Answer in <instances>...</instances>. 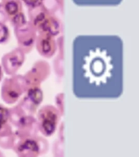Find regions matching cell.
I'll return each mask as SVG.
<instances>
[{
    "label": "cell",
    "mask_w": 139,
    "mask_h": 157,
    "mask_svg": "<svg viewBox=\"0 0 139 157\" xmlns=\"http://www.w3.org/2000/svg\"><path fill=\"white\" fill-rule=\"evenodd\" d=\"M28 21L33 25L37 33L46 32L54 37L60 34L62 27L59 19L55 15L47 12L41 4L28 9Z\"/></svg>",
    "instance_id": "obj_1"
},
{
    "label": "cell",
    "mask_w": 139,
    "mask_h": 157,
    "mask_svg": "<svg viewBox=\"0 0 139 157\" xmlns=\"http://www.w3.org/2000/svg\"><path fill=\"white\" fill-rule=\"evenodd\" d=\"M27 90L26 82L23 75H15L3 79L1 86V98L7 105H14Z\"/></svg>",
    "instance_id": "obj_2"
},
{
    "label": "cell",
    "mask_w": 139,
    "mask_h": 157,
    "mask_svg": "<svg viewBox=\"0 0 139 157\" xmlns=\"http://www.w3.org/2000/svg\"><path fill=\"white\" fill-rule=\"evenodd\" d=\"M61 114L52 105H42L37 112V124L39 132L44 137H51L57 129Z\"/></svg>",
    "instance_id": "obj_3"
},
{
    "label": "cell",
    "mask_w": 139,
    "mask_h": 157,
    "mask_svg": "<svg viewBox=\"0 0 139 157\" xmlns=\"http://www.w3.org/2000/svg\"><path fill=\"white\" fill-rule=\"evenodd\" d=\"M12 150L17 157H39L48 151L49 143L45 137L37 136L18 140Z\"/></svg>",
    "instance_id": "obj_4"
},
{
    "label": "cell",
    "mask_w": 139,
    "mask_h": 157,
    "mask_svg": "<svg viewBox=\"0 0 139 157\" xmlns=\"http://www.w3.org/2000/svg\"><path fill=\"white\" fill-rule=\"evenodd\" d=\"M51 74V66L45 60L35 61L30 70L24 74V78L26 82L27 89L32 87H40L48 78Z\"/></svg>",
    "instance_id": "obj_5"
},
{
    "label": "cell",
    "mask_w": 139,
    "mask_h": 157,
    "mask_svg": "<svg viewBox=\"0 0 139 157\" xmlns=\"http://www.w3.org/2000/svg\"><path fill=\"white\" fill-rule=\"evenodd\" d=\"M15 36L16 38L18 48L24 54L29 53L35 46L37 32L33 25L28 21L21 26L14 28Z\"/></svg>",
    "instance_id": "obj_6"
},
{
    "label": "cell",
    "mask_w": 139,
    "mask_h": 157,
    "mask_svg": "<svg viewBox=\"0 0 139 157\" xmlns=\"http://www.w3.org/2000/svg\"><path fill=\"white\" fill-rule=\"evenodd\" d=\"M24 61L25 54L19 48H16L2 56L1 66L7 75H15L24 65Z\"/></svg>",
    "instance_id": "obj_7"
},
{
    "label": "cell",
    "mask_w": 139,
    "mask_h": 157,
    "mask_svg": "<svg viewBox=\"0 0 139 157\" xmlns=\"http://www.w3.org/2000/svg\"><path fill=\"white\" fill-rule=\"evenodd\" d=\"M34 47L39 55L46 59L52 58L58 50L55 37L46 32L37 33Z\"/></svg>",
    "instance_id": "obj_8"
},
{
    "label": "cell",
    "mask_w": 139,
    "mask_h": 157,
    "mask_svg": "<svg viewBox=\"0 0 139 157\" xmlns=\"http://www.w3.org/2000/svg\"><path fill=\"white\" fill-rule=\"evenodd\" d=\"M43 98V92L41 87H32L27 89L25 96L19 105L27 115H34L38 106L42 102Z\"/></svg>",
    "instance_id": "obj_9"
},
{
    "label": "cell",
    "mask_w": 139,
    "mask_h": 157,
    "mask_svg": "<svg viewBox=\"0 0 139 157\" xmlns=\"http://www.w3.org/2000/svg\"><path fill=\"white\" fill-rule=\"evenodd\" d=\"M16 128V130L14 133L18 140L32 138L38 136V127L36 118H34V115H27L24 116Z\"/></svg>",
    "instance_id": "obj_10"
},
{
    "label": "cell",
    "mask_w": 139,
    "mask_h": 157,
    "mask_svg": "<svg viewBox=\"0 0 139 157\" xmlns=\"http://www.w3.org/2000/svg\"><path fill=\"white\" fill-rule=\"evenodd\" d=\"M0 6L8 18V21L23 12L21 0H1Z\"/></svg>",
    "instance_id": "obj_11"
},
{
    "label": "cell",
    "mask_w": 139,
    "mask_h": 157,
    "mask_svg": "<svg viewBox=\"0 0 139 157\" xmlns=\"http://www.w3.org/2000/svg\"><path fill=\"white\" fill-rule=\"evenodd\" d=\"M10 110L9 108L0 104V137L12 133V126L10 124Z\"/></svg>",
    "instance_id": "obj_12"
},
{
    "label": "cell",
    "mask_w": 139,
    "mask_h": 157,
    "mask_svg": "<svg viewBox=\"0 0 139 157\" xmlns=\"http://www.w3.org/2000/svg\"><path fill=\"white\" fill-rule=\"evenodd\" d=\"M16 137L14 132L9 134L4 135L0 137V147L2 149H13L16 142Z\"/></svg>",
    "instance_id": "obj_13"
},
{
    "label": "cell",
    "mask_w": 139,
    "mask_h": 157,
    "mask_svg": "<svg viewBox=\"0 0 139 157\" xmlns=\"http://www.w3.org/2000/svg\"><path fill=\"white\" fill-rule=\"evenodd\" d=\"M41 4L51 14L55 15L59 9H62L59 0H41Z\"/></svg>",
    "instance_id": "obj_14"
},
{
    "label": "cell",
    "mask_w": 139,
    "mask_h": 157,
    "mask_svg": "<svg viewBox=\"0 0 139 157\" xmlns=\"http://www.w3.org/2000/svg\"><path fill=\"white\" fill-rule=\"evenodd\" d=\"M10 22H11V25L14 28H17V27H20L24 25L28 21V20L26 18V16L24 13V12H20L18 15H16V17H12V19L9 20Z\"/></svg>",
    "instance_id": "obj_15"
},
{
    "label": "cell",
    "mask_w": 139,
    "mask_h": 157,
    "mask_svg": "<svg viewBox=\"0 0 139 157\" xmlns=\"http://www.w3.org/2000/svg\"><path fill=\"white\" fill-rule=\"evenodd\" d=\"M10 40V31L5 23L0 22V44H6Z\"/></svg>",
    "instance_id": "obj_16"
},
{
    "label": "cell",
    "mask_w": 139,
    "mask_h": 157,
    "mask_svg": "<svg viewBox=\"0 0 139 157\" xmlns=\"http://www.w3.org/2000/svg\"><path fill=\"white\" fill-rule=\"evenodd\" d=\"M54 157H63V142L59 139L55 141L52 147Z\"/></svg>",
    "instance_id": "obj_17"
},
{
    "label": "cell",
    "mask_w": 139,
    "mask_h": 157,
    "mask_svg": "<svg viewBox=\"0 0 139 157\" xmlns=\"http://www.w3.org/2000/svg\"><path fill=\"white\" fill-rule=\"evenodd\" d=\"M55 104V107L57 108V110L59 111V113L62 115L63 113V93H60L56 96Z\"/></svg>",
    "instance_id": "obj_18"
},
{
    "label": "cell",
    "mask_w": 139,
    "mask_h": 157,
    "mask_svg": "<svg viewBox=\"0 0 139 157\" xmlns=\"http://www.w3.org/2000/svg\"><path fill=\"white\" fill-rule=\"evenodd\" d=\"M21 2H24L28 9H30L41 4V0H21Z\"/></svg>",
    "instance_id": "obj_19"
},
{
    "label": "cell",
    "mask_w": 139,
    "mask_h": 157,
    "mask_svg": "<svg viewBox=\"0 0 139 157\" xmlns=\"http://www.w3.org/2000/svg\"><path fill=\"white\" fill-rule=\"evenodd\" d=\"M3 75H4V71L2 70V67L1 66V63H0V83L2 82V79H3Z\"/></svg>",
    "instance_id": "obj_20"
},
{
    "label": "cell",
    "mask_w": 139,
    "mask_h": 157,
    "mask_svg": "<svg viewBox=\"0 0 139 157\" xmlns=\"http://www.w3.org/2000/svg\"><path fill=\"white\" fill-rule=\"evenodd\" d=\"M0 157H5L4 154H3V153H2V152L1 151H0Z\"/></svg>",
    "instance_id": "obj_21"
}]
</instances>
